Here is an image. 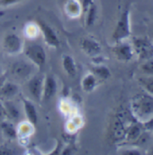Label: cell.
I'll use <instances>...</instances> for the list:
<instances>
[{
  "mask_svg": "<svg viewBox=\"0 0 153 155\" xmlns=\"http://www.w3.org/2000/svg\"><path fill=\"white\" fill-rule=\"evenodd\" d=\"M151 131H152V132H153V129H152V130H151Z\"/></svg>",
  "mask_w": 153,
  "mask_h": 155,
  "instance_id": "30",
  "label": "cell"
},
{
  "mask_svg": "<svg viewBox=\"0 0 153 155\" xmlns=\"http://www.w3.org/2000/svg\"><path fill=\"white\" fill-rule=\"evenodd\" d=\"M22 103H23L24 115H25V117L27 119V122H29L34 126H35L37 124V123H38L39 119L38 112H37L36 107L34 106L33 101L28 99V98H23Z\"/></svg>",
  "mask_w": 153,
  "mask_h": 155,
  "instance_id": "14",
  "label": "cell"
},
{
  "mask_svg": "<svg viewBox=\"0 0 153 155\" xmlns=\"http://www.w3.org/2000/svg\"><path fill=\"white\" fill-rule=\"evenodd\" d=\"M61 65L63 71L69 77L74 78L76 76L77 68H76V61L72 56L69 54H64L61 59Z\"/></svg>",
  "mask_w": 153,
  "mask_h": 155,
  "instance_id": "16",
  "label": "cell"
},
{
  "mask_svg": "<svg viewBox=\"0 0 153 155\" xmlns=\"http://www.w3.org/2000/svg\"><path fill=\"white\" fill-rule=\"evenodd\" d=\"M129 110L133 118L144 124L153 118V95L145 90L137 93L130 101Z\"/></svg>",
  "mask_w": 153,
  "mask_h": 155,
  "instance_id": "1",
  "label": "cell"
},
{
  "mask_svg": "<svg viewBox=\"0 0 153 155\" xmlns=\"http://www.w3.org/2000/svg\"><path fill=\"white\" fill-rule=\"evenodd\" d=\"M33 67L34 64H32L29 61H15L12 67H11V73L13 76L19 78V79H29L32 77L33 74Z\"/></svg>",
  "mask_w": 153,
  "mask_h": 155,
  "instance_id": "9",
  "label": "cell"
},
{
  "mask_svg": "<svg viewBox=\"0 0 153 155\" xmlns=\"http://www.w3.org/2000/svg\"><path fill=\"white\" fill-rule=\"evenodd\" d=\"M19 93V86L11 81H5L0 87V97L10 100Z\"/></svg>",
  "mask_w": 153,
  "mask_h": 155,
  "instance_id": "15",
  "label": "cell"
},
{
  "mask_svg": "<svg viewBox=\"0 0 153 155\" xmlns=\"http://www.w3.org/2000/svg\"><path fill=\"white\" fill-rule=\"evenodd\" d=\"M4 119H7V116H6V112H5L4 103H2L0 101V121H2Z\"/></svg>",
  "mask_w": 153,
  "mask_h": 155,
  "instance_id": "27",
  "label": "cell"
},
{
  "mask_svg": "<svg viewBox=\"0 0 153 155\" xmlns=\"http://www.w3.org/2000/svg\"><path fill=\"white\" fill-rule=\"evenodd\" d=\"M136 121L132 116L129 108L121 107L115 114L110 124V137L115 143L121 144L125 137L130 124Z\"/></svg>",
  "mask_w": 153,
  "mask_h": 155,
  "instance_id": "2",
  "label": "cell"
},
{
  "mask_svg": "<svg viewBox=\"0 0 153 155\" xmlns=\"http://www.w3.org/2000/svg\"><path fill=\"white\" fill-rule=\"evenodd\" d=\"M64 10L70 18H76L82 15V4L79 0H67Z\"/></svg>",
  "mask_w": 153,
  "mask_h": 155,
  "instance_id": "17",
  "label": "cell"
},
{
  "mask_svg": "<svg viewBox=\"0 0 153 155\" xmlns=\"http://www.w3.org/2000/svg\"><path fill=\"white\" fill-rule=\"evenodd\" d=\"M0 129L2 134L6 138L11 140L17 138V129L11 122L7 121L6 119L0 121Z\"/></svg>",
  "mask_w": 153,
  "mask_h": 155,
  "instance_id": "19",
  "label": "cell"
},
{
  "mask_svg": "<svg viewBox=\"0 0 153 155\" xmlns=\"http://www.w3.org/2000/svg\"><path fill=\"white\" fill-rule=\"evenodd\" d=\"M91 72L99 80H106L111 77L110 70L104 63L95 64L91 69Z\"/></svg>",
  "mask_w": 153,
  "mask_h": 155,
  "instance_id": "20",
  "label": "cell"
},
{
  "mask_svg": "<svg viewBox=\"0 0 153 155\" xmlns=\"http://www.w3.org/2000/svg\"><path fill=\"white\" fill-rule=\"evenodd\" d=\"M147 153L153 155V145H151V148H150V150L147 152Z\"/></svg>",
  "mask_w": 153,
  "mask_h": 155,
  "instance_id": "29",
  "label": "cell"
},
{
  "mask_svg": "<svg viewBox=\"0 0 153 155\" xmlns=\"http://www.w3.org/2000/svg\"><path fill=\"white\" fill-rule=\"evenodd\" d=\"M26 59L34 64V67L41 69L47 61V55L45 49L38 42H30L25 45L23 50Z\"/></svg>",
  "mask_w": 153,
  "mask_h": 155,
  "instance_id": "5",
  "label": "cell"
},
{
  "mask_svg": "<svg viewBox=\"0 0 153 155\" xmlns=\"http://www.w3.org/2000/svg\"><path fill=\"white\" fill-rule=\"evenodd\" d=\"M132 45L134 54L140 61L153 59V41L147 36H135L132 38Z\"/></svg>",
  "mask_w": 153,
  "mask_h": 155,
  "instance_id": "4",
  "label": "cell"
},
{
  "mask_svg": "<svg viewBox=\"0 0 153 155\" xmlns=\"http://www.w3.org/2000/svg\"><path fill=\"white\" fill-rule=\"evenodd\" d=\"M98 80L99 79L92 72H89V73H86V75H84V77L81 79V83H80L83 91L86 93L93 92L98 86Z\"/></svg>",
  "mask_w": 153,
  "mask_h": 155,
  "instance_id": "18",
  "label": "cell"
},
{
  "mask_svg": "<svg viewBox=\"0 0 153 155\" xmlns=\"http://www.w3.org/2000/svg\"><path fill=\"white\" fill-rule=\"evenodd\" d=\"M141 69L145 75L153 76V59L143 61L141 66Z\"/></svg>",
  "mask_w": 153,
  "mask_h": 155,
  "instance_id": "24",
  "label": "cell"
},
{
  "mask_svg": "<svg viewBox=\"0 0 153 155\" xmlns=\"http://www.w3.org/2000/svg\"><path fill=\"white\" fill-rule=\"evenodd\" d=\"M122 154H142V151L140 149V147L135 146V145H131L129 144L128 147L122 148V151H120Z\"/></svg>",
  "mask_w": 153,
  "mask_h": 155,
  "instance_id": "25",
  "label": "cell"
},
{
  "mask_svg": "<svg viewBox=\"0 0 153 155\" xmlns=\"http://www.w3.org/2000/svg\"><path fill=\"white\" fill-rule=\"evenodd\" d=\"M34 126L30 124L29 122H26V123H23L20 127L17 129V136H21L22 138H28L32 133H33V128Z\"/></svg>",
  "mask_w": 153,
  "mask_h": 155,
  "instance_id": "23",
  "label": "cell"
},
{
  "mask_svg": "<svg viewBox=\"0 0 153 155\" xmlns=\"http://www.w3.org/2000/svg\"><path fill=\"white\" fill-rule=\"evenodd\" d=\"M144 132H145V129L141 123L137 121L132 122L128 127L124 140L121 143V145H129V144L135 145V143H137V141L139 140V138L142 136V134Z\"/></svg>",
  "mask_w": 153,
  "mask_h": 155,
  "instance_id": "10",
  "label": "cell"
},
{
  "mask_svg": "<svg viewBox=\"0 0 153 155\" xmlns=\"http://www.w3.org/2000/svg\"><path fill=\"white\" fill-rule=\"evenodd\" d=\"M132 26H131V8L130 5H127L122 11L118 21L115 25L112 38L115 42L126 41L131 36Z\"/></svg>",
  "mask_w": 153,
  "mask_h": 155,
  "instance_id": "3",
  "label": "cell"
},
{
  "mask_svg": "<svg viewBox=\"0 0 153 155\" xmlns=\"http://www.w3.org/2000/svg\"><path fill=\"white\" fill-rule=\"evenodd\" d=\"M80 49L81 51L90 58H95L101 54L102 47L101 44L92 37H84L80 41Z\"/></svg>",
  "mask_w": 153,
  "mask_h": 155,
  "instance_id": "12",
  "label": "cell"
},
{
  "mask_svg": "<svg viewBox=\"0 0 153 155\" xmlns=\"http://www.w3.org/2000/svg\"><path fill=\"white\" fill-rule=\"evenodd\" d=\"M138 81L146 92L153 95V76L151 75L142 76L138 78Z\"/></svg>",
  "mask_w": 153,
  "mask_h": 155,
  "instance_id": "22",
  "label": "cell"
},
{
  "mask_svg": "<svg viewBox=\"0 0 153 155\" xmlns=\"http://www.w3.org/2000/svg\"><path fill=\"white\" fill-rule=\"evenodd\" d=\"M113 52L118 61L123 62L132 61L135 56L132 45L126 41L115 42V46L113 47Z\"/></svg>",
  "mask_w": 153,
  "mask_h": 155,
  "instance_id": "7",
  "label": "cell"
},
{
  "mask_svg": "<svg viewBox=\"0 0 153 155\" xmlns=\"http://www.w3.org/2000/svg\"><path fill=\"white\" fill-rule=\"evenodd\" d=\"M44 78H45V75H42V74L39 73V74L33 75L28 79L27 88H28L31 96L36 101H41Z\"/></svg>",
  "mask_w": 153,
  "mask_h": 155,
  "instance_id": "11",
  "label": "cell"
},
{
  "mask_svg": "<svg viewBox=\"0 0 153 155\" xmlns=\"http://www.w3.org/2000/svg\"><path fill=\"white\" fill-rule=\"evenodd\" d=\"M57 91H58V84L56 78L53 75H49V74L45 75L41 101L47 102L50 100L56 95Z\"/></svg>",
  "mask_w": 153,
  "mask_h": 155,
  "instance_id": "13",
  "label": "cell"
},
{
  "mask_svg": "<svg viewBox=\"0 0 153 155\" xmlns=\"http://www.w3.org/2000/svg\"><path fill=\"white\" fill-rule=\"evenodd\" d=\"M5 108V112H6V116L9 119L15 120V119H18L20 117V111L17 108V107L10 100H6L4 103Z\"/></svg>",
  "mask_w": 153,
  "mask_h": 155,
  "instance_id": "21",
  "label": "cell"
},
{
  "mask_svg": "<svg viewBox=\"0 0 153 155\" xmlns=\"http://www.w3.org/2000/svg\"><path fill=\"white\" fill-rule=\"evenodd\" d=\"M2 47L4 51L8 55H16L23 51L24 44L23 39L17 34L10 33L7 34L3 39Z\"/></svg>",
  "mask_w": 153,
  "mask_h": 155,
  "instance_id": "6",
  "label": "cell"
},
{
  "mask_svg": "<svg viewBox=\"0 0 153 155\" xmlns=\"http://www.w3.org/2000/svg\"><path fill=\"white\" fill-rule=\"evenodd\" d=\"M142 125H143V127H144L145 130H151V131L153 129V118L150 122H148V123H146V124H144Z\"/></svg>",
  "mask_w": 153,
  "mask_h": 155,
  "instance_id": "28",
  "label": "cell"
},
{
  "mask_svg": "<svg viewBox=\"0 0 153 155\" xmlns=\"http://www.w3.org/2000/svg\"><path fill=\"white\" fill-rule=\"evenodd\" d=\"M22 0H0V5L3 6H7V5H12L15 4L19 3Z\"/></svg>",
  "mask_w": 153,
  "mask_h": 155,
  "instance_id": "26",
  "label": "cell"
},
{
  "mask_svg": "<svg viewBox=\"0 0 153 155\" xmlns=\"http://www.w3.org/2000/svg\"><path fill=\"white\" fill-rule=\"evenodd\" d=\"M37 25H38L39 31L41 32L45 43L51 48L57 49L60 46V39L58 37L57 34L55 33V31L48 24H46L43 21H38Z\"/></svg>",
  "mask_w": 153,
  "mask_h": 155,
  "instance_id": "8",
  "label": "cell"
}]
</instances>
